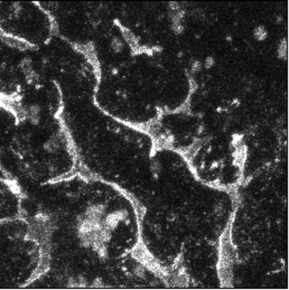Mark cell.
Segmentation results:
<instances>
[{"mask_svg":"<svg viewBox=\"0 0 289 290\" xmlns=\"http://www.w3.org/2000/svg\"><path fill=\"white\" fill-rule=\"evenodd\" d=\"M3 39H5L9 45H11V46H16V47L21 46L23 48H25V47L27 46V45H26L25 43H23L21 41H15L14 38H3Z\"/></svg>","mask_w":289,"mask_h":290,"instance_id":"cell-1","label":"cell"}]
</instances>
